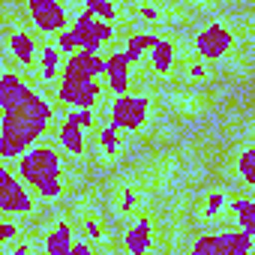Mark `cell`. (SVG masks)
Listing matches in <instances>:
<instances>
[{"label":"cell","mask_w":255,"mask_h":255,"mask_svg":"<svg viewBox=\"0 0 255 255\" xmlns=\"http://www.w3.org/2000/svg\"><path fill=\"white\" fill-rule=\"evenodd\" d=\"M51 120V105L33 93L30 87L9 105H3V123H0V159L21 156Z\"/></svg>","instance_id":"cell-1"},{"label":"cell","mask_w":255,"mask_h":255,"mask_svg":"<svg viewBox=\"0 0 255 255\" xmlns=\"http://www.w3.org/2000/svg\"><path fill=\"white\" fill-rule=\"evenodd\" d=\"M96 75H102V57L96 51L81 48L78 54H72L63 72V84L57 90L60 102L75 105V108H90L99 99V87L93 81Z\"/></svg>","instance_id":"cell-2"},{"label":"cell","mask_w":255,"mask_h":255,"mask_svg":"<svg viewBox=\"0 0 255 255\" xmlns=\"http://www.w3.org/2000/svg\"><path fill=\"white\" fill-rule=\"evenodd\" d=\"M21 177L39 192V198H57L60 195V156L54 147H27L21 153Z\"/></svg>","instance_id":"cell-3"},{"label":"cell","mask_w":255,"mask_h":255,"mask_svg":"<svg viewBox=\"0 0 255 255\" xmlns=\"http://www.w3.org/2000/svg\"><path fill=\"white\" fill-rule=\"evenodd\" d=\"M111 36V21H96L93 12H81L75 27L69 33L60 36V51H75V48H87V51H96L105 39Z\"/></svg>","instance_id":"cell-4"},{"label":"cell","mask_w":255,"mask_h":255,"mask_svg":"<svg viewBox=\"0 0 255 255\" xmlns=\"http://www.w3.org/2000/svg\"><path fill=\"white\" fill-rule=\"evenodd\" d=\"M249 249H252V234L249 231H228V234L201 237L192 246L195 255H246Z\"/></svg>","instance_id":"cell-5"},{"label":"cell","mask_w":255,"mask_h":255,"mask_svg":"<svg viewBox=\"0 0 255 255\" xmlns=\"http://www.w3.org/2000/svg\"><path fill=\"white\" fill-rule=\"evenodd\" d=\"M147 120V99L144 96H120L111 105V126L117 129H138Z\"/></svg>","instance_id":"cell-6"},{"label":"cell","mask_w":255,"mask_h":255,"mask_svg":"<svg viewBox=\"0 0 255 255\" xmlns=\"http://www.w3.org/2000/svg\"><path fill=\"white\" fill-rule=\"evenodd\" d=\"M0 210L3 213H30L33 210V198L27 195L24 183H18V177L3 168H0Z\"/></svg>","instance_id":"cell-7"},{"label":"cell","mask_w":255,"mask_h":255,"mask_svg":"<svg viewBox=\"0 0 255 255\" xmlns=\"http://www.w3.org/2000/svg\"><path fill=\"white\" fill-rule=\"evenodd\" d=\"M30 18L45 33H57L66 27V12L57 0H30Z\"/></svg>","instance_id":"cell-8"},{"label":"cell","mask_w":255,"mask_h":255,"mask_svg":"<svg viewBox=\"0 0 255 255\" xmlns=\"http://www.w3.org/2000/svg\"><path fill=\"white\" fill-rule=\"evenodd\" d=\"M195 48H198V54H201L204 60H216V57H222V54L231 48V33H228L222 24H207V27L198 33Z\"/></svg>","instance_id":"cell-9"},{"label":"cell","mask_w":255,"mask_h":255,"mask_svg":"<svg viewBox=\"0 0 255 255\" xmlns=\"http://www.w3.org/2000/svg\"><path fill=\"white\" fill-rule=\"evenodd\" d=\"M93 123V114H90V108H81V111H75V114H69L66 120H63V126H60V144L69 150V153H84V138H81V126H90Z\"/></svg>","instance_id":"cell-10"},{"label":"cell","mask_w":255,"mask_h":255,"mask_svg":"<svg viewBox=\"0 0 255 255\" xmlns=\"http://www.w3.org/2000/svg\"><path fill=\"white\" fill-rule=\"evenodd\" d=\"M102 75H108V87L117 93H126L129 87V60L126 54H111L102 60Z\"/></svg>","instance_id":"cell-11"},{"label":"cell","mask_w":255,"mask_h":255,"mask_svg":"<svg viewBox=\"0 0 255 255\" xmlns=\"http://www.w3.org/2000/svg\"><path fill=\"white\" fill-rule=\"evenodd\" d=\"M69 246H72V228H69L66 222H60V225L48 234L45 249H48L51 255H69Z\"/></svg>","instance_id":"cell-12"},{"label":"cell","mask_w":255,"mask_h":255,"mask_svg":"<svg viewBox=\"0 0 255 255\" xmlns=\"http://www.w3.org/2000/svg\"><path fill=\"white\" fill-rule=\"evenodd\" d=\"M147 243H150V225L141 219V222H135L129 228V234H126V249L135 252V255H141L147 249Z\"/></svg>","instance_id":"cell-13"},{"label":"cell","mask_w":255,"mask_h":255,"mask_svg":"<svg viewBox=\"0 0 255 255\" xmlns=\"http://www.w3.org/2000/svg\"><path fill=\"white\" fill-rule=\"evenodd\" d=\"M159 42V36H153V33H135V36H129V45H126V60H129V63H135L138 57H141V51L144 48H153Z\"/></svg>","instance_id":"cell-14"},{"label":"cell","mask_w":255,"mask_h":255,"mask_svg":"<svg viewBox=\"0 0 255 255\" xmlns=\"http://www.w3.org/2000/svg\"><path fill=\"white\" fill-rule=\"evenodd\" d=\"M9 45H12V51H15V57L24 63V66H30L33 63V39H30V33H12V39H9Z\"/></svg>","instance_id":"cell-15"},{"label":"cell","mask_w":255,"mask_h":255,"mask_svg":"<svg viewBox=\"0 0 255 255\" xmlns=\"http://www.w3.org/2000/svg\"><path fill=\"white\" fill-rule=\"evenodd\" d=\"M171 57H174L171 42L159 39V42L153 45V69H156V72H168V69H171Z\"/></svg>","instance_id":"cell-16"},{"label":"cell","mask_w":255,"mask_h":255,"mask_svg":"<svg viewBox=\"0 0 255 255\" xmlns=\"http://www.w3.org/2000/svg\"><path fill=\"white\" fill-rule=\"evenodd\" d=\"M234 210H237V216H240L243 231L255 234V204H252V201H234Z\"/></svg>","instance_id":"cell-17"},{"label":"cell","mask_w":255,"mask_h":255,"mask_svg":"<svg viewBox=\"0 0 255 255\" xmlns=\"http://www.w3.org/2000/svg\"><path fill=\"white\" fill-rule=\"evenodd\" d=\"M57 63H60V51L57 48H45V54H42V78L45 81H51L57 75Z\"/></svg>","instance_id":"cell-18"},{"label":"cell","mask_w":255,"mask_h":255,"mask_svg":"<svg viewBox=\"0 0 255 255\" xmlns=\"http://www.w3.org/2000/svg\"><path fill=\"white\" fill-rule=\"evenodd\" d=\"M114 3H117V0H87V12H93V15L111 21V18H114Z\"/></svg>","instance_id":"cell-19"},{"label":"cell","mask_w":255,"mask_h":255,"mask_svg":"<svg viewBox=\"0 0 255 255\" xmlns=\"http://www.w3.org/2000/svg\"><path fill=\"white\" fill-rule=\"evenodd\" d=\"M240 174H243L246 186H255V150H246L240 156Z\"/></svg>","instance_id":"cell-20"},{"label":"cell","mask_w":255,"mask_h":255,"mask_svg":"<svg viewBox=\"0 0 255 255\" xmlns=\"http://www.w3.org/2000/svg\"><path fill=\"white\" fill-rule=\"evenodd\" d=\"M99 138H102L105 153H114L117 150V126H105V129L99 132Z\"/></svg>","instance_id":"cell-21"},{"label":"cell","mask_w":255,"mask_h":255,"mask_svg":"<svg viewBox=\"0 0 255 255\" xmlns=\"http://www.w3.org/2000/svg\"><path fill=\"white\" fill-rule=\"evenodd\" d=\"M15 225H9V222H0V240H9V237H15Z\"/></svg>","instance_id":"cell-22"},{"label":"cell","mask_w":255,"mask_h":255,"mask_svg":"<svg viewBox=\"0 0 255 255\" xmlns=\"http://www.w3.org/2000/svg\"><path fill=\"white\" fill-rule=\"evenodd\" d=\"M135 204V192H123V210H132Z\"/></svg>","instance_id":"cell-23"},{"label":"cell","mask_w":255,"mask_h":255,"mask_svg":"<svg viewBox=\"0 0 255 255\" xmlns=\"http://www.w3.org/2000/svg\"><path fill=\"white\" fill-rule=\"evenodd\" d=\"M141 18H144V21H156L159 15H156V9H153V6H144V9H141Z\"/></svg>","instance_id":"cell-24"},{"label":"cell","mask_w":255,"mask_h":255,"mask_svg":"<svg viewBox=\"0 0 255 255\" xmlns=\"http://www.w3.org/2000/svg\"><path fill=\"white\" fill-rule=\"evenodd\" d=\"M69 252H72V255H90L87 243H75V246H69Z\"/></svg>","instance_id":"cell-25"},{"label":"cell","mask_w":255,"mask_h":255,"mask_svg":"<svg viewBox=\"0 0 255 255\" xmlns=\"http://www.w3.org/2000/svg\"><path fill=\"white\" fill-rule=\"evenodd\" d=\"M87 231H90V237H99L102 231H99V222L96 219H87Z\"/></svg>","instance_id":"cell-26"},{"label":"cell","mask_w":255,"mask_h":255,"mask_svg":"<svg viewBox=\"0 0 255 255\" xmlns=\"http://www.w3.org/2000/svg\"><path fill=\"white\" fill-rule=\"evenodd\" d=\"M219 204H222V195H213V198H210V213L219 210Z\"/></svg>","instance_id":"cell-27"},{"label":"cell","mask_w":255,"mask_h":255,"mask_svg":"<svg viewBox=\"0 0 255 255\" xmlns=\"http://www.w3.org/2000/svg\"><path fill=\"white\" fill-rule=\"evenodd\" d=\"M0 168H3V162H0Z\"/></svg>","instance_id":"cell-28"}]
</instances>
